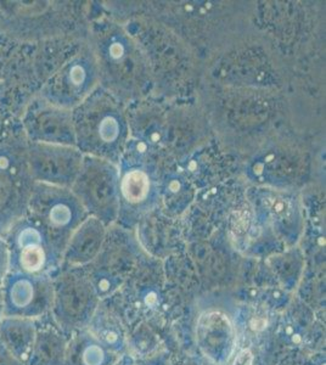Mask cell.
Masks as SVG:
<instances>
[{"label":"cell","mask_w":326,"mask_h":365,"mask_svg":"<svg viewBox=\"0 0 326 365\" xmlns=\"http://www.w3.org/2000/svg\"><path fill=\"white\" fill-rule=\"evenodd\" d=\"M120 357L103 346L87 328L68 336L65 365H113Z\"/></svg>","instance_id":"ba28073f"},{"label":"cell","mask_w":326,"mask_h":365,"mask_svg":"<svg viewBox=\"0 0 326 365\" xmlns=\"http://www.w3.org/2000/svg\"><path fill=\"white\" fill-rule=\"evenodd\" d=\"M93 78L91 65L84 60H75L68 63L61 73H58L50 96L58 104L71 105L77 99H82Z\"/></svg>","instance_id":"9c48e42d"},{"label":"cell","mask_w":326,"mask_h":365,"mask_svg":"<svg viewBox=\"0 0 326 365\" xmlns=\"http://www.w3.org/2000/svg\"><path fill=\"white\" fill-rule=\"evenodd\" d=\"M196 341L205 357L215 364H224L235 346V331L231 320L223 312L203 313L196 325Z\"/></svg>","instance_id":"5b68a950"},{"label":"cell","mask_w":326,"mask_h":365,"mask_svg":"<svg viewBox=\"0 0 326 365\" xmlns=\"http://www.w3.org/2000/svg\"><path fill=\"white\" fill-rule=\"evenodd\" d=\"M50 317L58 328L71 334L87 329L100 306V297L89 274L83 268L56 272Z\"/></svg>","instance_id":"6da1fadb"},{"label":"cell","mask_w":326,"mask_h":365,"mask_svg":"<svg viewBox=\"0 0 326 365\" xmlns=\"http://www.w3.org/2000/svg\"><path fill=\"white\" fill-rule=\"evenodd\" d=\"M54 275L10 272L1 290L4 297V317L41 319L49 316L54 292Z\"/></svg>","instance_id":"3957f363"},{"label":"cell","mask_w":326,"mask_h":365,"mask_svg":"<svg viewBox=\"0 0 326 365\" xmlns=\"http://www.w3.org/2000/svg\"><path fill=\"white\" fill-rule=\"evenodd\" d=\"M88 120L96 122L98 140L101 141L103 145H112L118 141L121 135V123L118 116L110 111L105 113H96L87 117Z\"/></svg>","instance_id":"4fadbf2b"},{"label":"cell","mask_w":326,"mask_h":365,"mask_svg":"<svg viewBox=\"0 0 326 365\" xmlns=\"http://www.w3.org/2000/svg\"><path fill=\"white\" fill-rule=\"evenodd\" d=\"M38 320L4 317L0 320V341L19 361L27 363L37 334Z\"/></svg>","instance_id":"30bf717a"},{"label":"cell","mask_w":326,"mask_h":365,"mask_svg":"<svg viewBox=\"0 0 326 365\" xmlns=\"http://www.w3.org/2000/svg\"><path fill=\"white\" fill-rule=\"evenodd\" d=\"M4 318V297H3V290L0 287V320Z\"/></svg>","instance_id":"d6986e66"},{"label":"cell","mask_w":326,"mask_h":365,"mask_svg":"<svg viewBox=\"0 0 326 365\" xmlns=\"http://www.w3.org/2000/svg\"><path fill=\"white\" fill-rule=\"evenodd\" d=\"M31 218L46 230L56 249L63 252L72 232L81 225L79 208L76 200L63 191L41 190L34 199Z\"/></svg>","instance_id":"277c9868"},{"label":"cell","mask_w":326,"mask_h":365,"mask_svg":"<svg viewBox=\"0 0 326 365\" xmlns=\"http://www.w3.org/2000/svg\"><path fill=\"white\" fill-rule=\"evenodd\" d=\"M163 191H165V201L170 206H177V196L179 204H186L188 187L182 179L173 178L167 180Z\"/></svg>","instance_id":"5bb4252c"},{"label":"cell","mask_w":326,"mask_h":365,"mask_svg":"<svg viewBox=\"0 0 326 365\" xmlns=\"http://www.w3.org/2000/svg\"><path fill=\"white\" fill-rule=\"evenodd\" d=\"M10 273V252L4 237H0V287Z\"/></svg>","instance_id":"9a60e30c"},{"label":"cell","mask_w":326,"mask_h":365,"mask_svg":"<svg viewBox=\"0 0 326 365\" xmlns=\"http://www.w3.org/2000/svg\"><path fill=\"white\" fill-rule=\"evenodd\" d=\"M67 336L61 329L46 316L38 319L34 347L26 365H65Z\"/></svg>","instance_id":"52a82bcc"},{"label":"cell","mask_w":326,"mask_h":365,"mask_svg":"<svg viewBox=\"0 0 326 365\" xmlns=\"http://www.w3.org/2000/svg\"><path fill=\"white\" fill-rule=\"evenodd\" d=\"M0 365H26V363L19 361L0 341Z\"/></svg>","instance_id":"2e32d148"},{"label":"cell","mask_w":326,"mask_h":365,"mask_svg":"<svg viewBox=\"0 0 326 365\" xmlns=\"http://www.w3.org/2000/svg\"><path fill=\"white\" fill-rule=\"evenodd\" d=\"M4 237L10 252V272L56 274L62 253L46 230L31 217L15 223Z\"/></svg>","instance_id":"7a4b0ae2"},{"label":"cell","mask_w":326,"mask_h":365,"mask_svg":"<svg viewBox=\"0 0 326 365\" xmlns=\"http://www.w3.org/2000/svg\"><path fill=\"white\" fill-rule=\"evenodd\" d=\"M252 354L248 351H243L236 358L233 365H251Z\"/></svg>","instance_id":"e0dca14e"},{"label":"cell","mask_w":326,"mask_h":365,"mask_svg":"<svg viewBox=\"0 0 326 365\" xmlns=\"http://www.w3.org/2000/svg\"><path fill=\"white\" fill-rule=\"evenodd\" d=\"M88 329L103 346H106L112 352L118 356L123 352L124 344H126L123 329L121 327L120 322L116 319L115 317L111 316L110 312L103 309L101 306L98 308L96 316L93 317Z\"/></svg>","instance_id":"8fae6325"},{"label":"cell","mask_w":326,"mask_h":365,"mask_svg":"<svg viewBox=\"0 0 326 365\" xmlns=\"http://www.w3.org/2000/svg\"><path fill=\"white\" fill-rule=\"evenodd\" d=\"M113 365H134L132 357H129L127 354H122Z\"/></svg>","instance_id":"ac0fdd59"},{"label":"cell","mask_w":326,"mask_h":365,"mask_svg":"<svg viewBox=\"0 0 326 365\" xmlns=\"http://www.w3.org/2000/svg\"><path fill=\"white\" fill-rule=\"evenodd\" d=\"M103 228L99 220H88L72 232L62 252V263L67 268H83L100 252Z\"/></svg>","instance_id":"8992f818"},{"label":"cell","mask_w":326,"mask_h":365,"mask_svg":"<svg viewBox=\"0 0 326 365\" xmlns=\"http://www.w3.org/2000/svg\"><path fill=\"white\" fill-rule=\"evenodd\" d=\"M121 194L129 205L144 204L151 192V180L146 170L132 168L124 173L120 184Z\"/></svg>","instance_id":"7c38bea8"}]
</instances>
